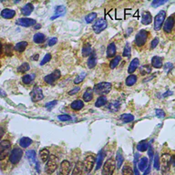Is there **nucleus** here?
I'll return each instance as SVG.
<instances>
[{
    "label": "nucleus",
    "instance_id": "338daca9",
    "mask_svg": "<svg viewBox=\"0 0 175 175\" xmlns=\"http://www.w3.org/2000/svg\"><path fill=\"white\" fill-rule=\"evenodd\" d=\"M1 48H2V44H1V42H0V49H1Z\"/></svg>",
    "mask_w": 175,
    "mask_h": 175
},
{
    "label": "nucleus",
    "instance_id": "f3484780",
    "mask_svg": "<svg viewBox=\"0 0 175 175\" xmlns=\"http://www.w3.org/2000/svg\"><path fill=\"white\" fill-rule=\"evenodd\" d=\"M140 66V60L139 58H133L132 61L130 62L129 66V68H128V72L129 73V75L131 74V73H133Z\"/></svg>",
    "mask_w": 175,
    "mask_h": 175
},
{
    "label": "nucleus",
    "instance_id": "5fc2aeb1",
    "mask_svg": "<svg viewBox=\"0 0 175 175\" xmlns=\"http://www.w3.org/2000/svg\"><path fill=\"white\" fill-rule=\"evenodd\" d=\"M156 116L158 117V118H164L165 117V112L162 110H156Z\"/></svg>",
    "mask_w": 175,
    "mask_h": 175
},
{
    "label": "nucleus",
    "instance_id": "1a4fd4ad",
    "mask_svg": "<svg viewBox=\"0 0 175 175\" xmlns=\"http://www.w3.org/2000/svg\"><path fill=\"white\" fill-rule=\"evenodd\" d=\"M95 157L93 155H88L85 160H84V162H83V168L85 169L86 172H90L91 170L93 169L94 163H95Z\"/></svg>",
    "mask_w": 175,
    "mask_h": 175
},
{
    "label": "nucleus",
    "instance_id": "6e6552de",
    "mask_svg": "<svg viewBox=\"0 0 175 175\" xmlns=\"http://www.w3.org/2000/svg\"><path fill=\"white\" fill-rule=\"evenodd\" d=\"M23 156V151L19 148H15L9 156V160L12 164H18Z\"/></svg>",
    "mask_w": 175,
    "mask_h": 175
},
{
    "label": "nucleus",
    "instance_id": "6ab92c4d",
    "mask_svg": "<svg viewBox=\"0 0 175 175\" xmlns=\"http://www.w3.org/2000/svg\"><path fill=\"white\" fill-rule=\"evenodd\" d=\"M152 22V17L150 12L146 11L142 13V18H141V23L143 25H149Z\"/></svg>",
    "mask_w": 175,
    "mask_h": 175
},
{
    "label": "nucleus",
    "instance_id": "4468645a",
    "mask_svg": "<svg viewBox=\"0 0 175 175\" xmlns=\"http://www.w3.org/2000/svg\"><path fill=\"white\" fill-rule=\"evenodd\" d=\"M173 26H174V18H173V16H171L163 23V30H164V32L167 33V34H170L172 31Z\"/></svg>",
    "mask_w": 175,
    "mask_h": 175
},
{
    "label": "nucleus",
    "instance_id": "69168bd1",
    "mask_svg": "<svg viewBox=\"0 0 175 175\" xmlns=\"http://www.w3.org/2000/svg\"><path fill=\"white\" fill-rule=\"evenodd\" d=\"M40 27H41L40 25H37V26H35V29H38V28H40Z\"/></svg>",
    "mask_w": 175,
    "mask_h": 175
},
{
    "label": "nucleus",
    "instance_id": "864d4df0",
    "mask_svg": "<svg viewBox=\"0 0 175 175\" xmlns=\"http://www.w3.org/2000/svg\"><path fill=\"white\" fill-rule=\"evenodd\" d=\"M165 3H167V1H157V0H154V1L151 3V6L153 7H158L159 6H162Z\"/></svg>",
    "mask_w": 175,
    "mask_h": 175
},
{
    "label": "nucleus",
    "instance_id": "a211bd4d",
    "mask_svg": "<svg viewBox=\"0 0 175 175\" xmlns=\"http://www.w3.org/2000/svg\"><path fill=\"white\" fill-rule=\"evenodd\" d=\"M65 13H66V7L64 6H58V7H57L56 10H55V16H53L51 18V19L53 20L57 18L62 17L65 15Z\"/></svg>",
    "mask_w": 175,
    "mask_h": 175
},
{
    "label": "nucleus",
    "instance_id": "e2e57ef3",
    "mask_svg": "<svg viewBox=\"0 0 175 175\" xmlns=\"http://www.w3.org/2000/svg\"><path fill=\"white\" fill-rule=\"evenodd\" d=\"M133 173H134V175H140V172H139V170L135 167L134 168V171H133Z\"/></svg>",
    "mask_w": 175,
    "mask_h": 175
},
{
    "label": "nucleus",
    "instance_id": "f704fd0d",
    "mask_svg": "<svg viewBox=\"0 0 175 175\" xmlns=\"http://www.w3.org/2000/svg\"><path fill=\"white\" fill-rule=\"evenodd\" d=\"M120 119L125 122V123H128V122H131L134 121V116L131 115V114H129V113H125V114H122L121 115Z\"/></svg>",
    "mask_w": 175,
    "mask_h": 175
},
{
    "label": "nucleus",
    "instance_id": "0eeeda50",
    "mask_svg": "<svg viewBox=\"0 0 175 175\" xmlns=\"http://www.w3.org/2000/svg\"><path fill=\"white\" fill-rule=\"evenodd\" d=\"M148 39V32L144 30V29H141L140 30L136 37H135V44L137 47H142L145 45L146 41Z\"/></svg>",
    "mask_w": 175,
    "mask_h": 175
},
{
    "label": "nucleus",
    "instance_id": "a878e982",
    "mask_svg": "<svg viewBox=\"0 0 175 175\" xmlns=\"http://www.w3.org/2000/svg\"><path fill=\"white\" fill-rule=\"evenodd\" d=\"M151 66L155 68H160L162 67V60L160 57H153L151 60Z\"/></svg>",
    "mask_w": 175,
    "mask_h": 175
},
{
    "label": "nucleus",
    "instance_id": "dca6fc26",
    "mask_svg": "<svg viewBox=\"0 0 175 175\" xmlns=\"http://www.w3.org/2000/svg\"><path fill=\"white\" fill-rule=\"evenodd\" d=\"M15 16H16V12H15V10H12V9L6 8V9L2 10V12H1V17L6 19H11Z\"/></svg>",
    "mask_w": 175,
    "mask_h": 175
},
{
    "label": "nucleus",
    "instance_id": "f8f14e48",
    "mask_svg": "<svg viewBox=\"0 0 175 175\" xmlns=\"http://www.w3.org/2000/svg\"><path fill=\"white\" fill-rule=\"evenodd\" d=\"M60 76H61L60 71L58 70V69H56L54 72L51 73V74L47 75L45 78H44V80H45L46 83L51 85V84H54L57 80H58V79L60 78Z\"/></svg>",
    "mask_w": 175,
    "mask_h": 175
},
{
    "label": "nucleus",
    "instance_id": "603ef678",
    "mask_svg": "<svg viewBox=\"0 0 175 175\" xmlns=\"http://www.w3.org/2000/svg\"><path fill=\"white\" fill-rule=\"evenodd\" d=\"M50 60H51V55H50V54H47L45 57H44V58L42 60V61L40 62V65H41V66H43L44 64L48 63Z\"/></svg>",
    "mask_w": 175,
    "mask_h": 175
},
{
    "label": "nucleus",
    "instance_id": "7ed1b4c3",
    "mask_svg": "<svg viewBox=\"0 0 175 175\" xmlns=\"http://www.w3.org/2000/svg\"><path fill=\"white\" fill-rule=\"evenodd\" d=\"M57 168V158L55 155L49 156L45 166V171L48 174H52Z\"/></svg>",
    "mask_w": 175,
    "mask_h": 175
},
{
    "label": "nucleus",
    "instance_id": "aec40b11",
    "mask_svg": "<svg viewBox=\"0 0 175 175\" xmlns=\"http://www.w3.org/2000/svg\"><path fill=\"white\" fill-rule=\"evenodd\" d=\"M34 10V6L31 3H27L26 5H25L22 9H21V13L24 16H29Z\"/></svg>",
    "mask_w": 175,
    "mask_h": 175
},
{
    "label": "nucleus",
    "instance_id": "4d7b16f0",
    "mask_svg": "<svg viewBox=\"0 0 175 175\" xmlns=\"http://www.w3.org/2000/svg\"><path fill=\"white\" fill-rule=\"evenodd\" d=\"M79 90H80V88L79 87H76V88H74L72 90H70L69 92H68V94L70 95V96H72V95H75L77 92H79Z\"/></svg>",
    "mask_w": 175,
    "mask_h": 175
},
{
    "label": "nucleus",
    "instance_id": "7c9ffc66",
    "mask_svg": "<svg viewBox=\"0 0 175 175\" xmlns=\"http://www.w3.org/2000/svg\"><path fill=\"white\" fill-rule=\"evenodd\" d=\"M31 143H32V140L27 137H23L19 140V145L21 148H27L28 146L31 145Z\"/></svg>",
    "mask_w": 175,
    "mask_h": 175
},
{
    "label": "nucleus",
    "instance_id": "e433bc0d",
    "mask_svg": "<svg viewBox=\"0 0 175 175\" xmlns=\"http://www.w3.org/2000/svg\"><path fill=\"white\" fill-rule=\"evenodd\" d=\"M148 148H149V144H148L147 141H145V140H142V141L139 142V144L137 146V150L139 151H141V152L146 151L148 150Z\"/></svg>",
    "mask_w": 175,
    "mask_h": 175
},
{
    "label": "nucleus",
    "instance_id": "412c9836",
    "mask_svg": "<svg viewBox=\"0 0 175 175\" xmlns=\"http://www.w3.org/2000/svg\"><path fill=\"white\" fill-rule=\"evenodd\" d=\"M70 107H71V109H72L73 110L79 111V110H80L81 109H83V107H84V102H83L81 99H77V100H75V101H73V102H72L71 105H70Z\"/></svg>",
    "mask_w": 175,
    "mask_h": 175
},
{
    "label": "nucleus",
    "instance_id": "39448f33",
    "mask_svg": "<svg viewBox=\"0 0 175 175\" xmlns=\"http://www.w3.org/2000/svg\"><path fill=\"white\" fill-rule=\"evenodd\" d=\"M165 18H166V12L162 10L160 11L154 18V29L156 31L160 30L164 21H165Z\"/></svg>",
    "mask_w": 175,
    "mask_h": 175
},
{
    "label": "nucleus",
    "instance_id": "79ce46f5",
    "mask_svg": "<svg viewBox=\"0 0 175 175\" xmlns=\"http://www.w3.org/2000/svg\"><path fill=\"white\" fill-rule=\"evenodd\" d=\"M26 157H27V159H29V160H30L32 163L36 162V151H33V150L27 151Z\"/></svg>",
    "mask_w": 175,
    "mask_h": 175
},
{
    "label": "nucleus",
    "instance_id": "bf43d9fd",
    "mask_svg": "<svg viewBox=\"0 0 175 175\" xmlns=\"http://www.w3.org/2000/svg\"><path fill=\"white\" fill-rule=\"evenodd\" d=\"M57 100H53V101H50V102H49V103H47L46 105H45V107L46 108H49V107H53L54 105H56L57 104Z\"/></svg>",
    "mask_w": 175,
    "mask_h": 175
},
{
    "label": "nucleus",
    "instance_id": "58836bf2",
    "mask_svg": "<svg viewBox=\"0 0 175 175\" xmlns=\"http://www.w3.org/2000/svg\"><path fill=\"white\" fill-rule=\"evenodd\" d=\"M35 78V75H30V74H26L25 76L22 77V82L26 85H28V84H31L33 79Z\"/></svg>",
    "mask_w": 175,
    "mask_h": 175
},
{
    "label": "nucleus",
    "instance_id": "680f3d73",
    "mask_svg": "<svg viewBox=\"0 0 175 175\" xmlns=\"http://www.w3.org/2000/svg\"><path fill=\"white\" fill-rule=\"evenodd\" d=\"M0 96H1V97H6V96H7V93H6L4 90H0Z\"/></svg>",
    "mask_w": 175,
    "mask_h": 175
},
{
    "label": "nucleus",
    "instance_id": "393cba45",
    "mask_svg": "<svg viewBox=\"0 0 175 175\" xmlns=\"http://www.w3.org/2000/svg\"><path fill=\"white\" fill-rule=\"evenodd\" d=\"M149 167V160L147 157H143L140 159V162H139V169L140 171H145L146 169H148Z\"/></svg>",
    "mask_w": 175,
    "mask_h": 175
},
{
    "label": "nucleus",
    "instance_id": "4c0bfd02",
    "mask_svg": "<svg viewBox=\"0 0 175 175\" xmlns=\"http://www.w3.org/2000/svg\"><path fill=\"white\" fill-rule=\"evenodd\" d=\"M126 85L129 86V87H131L133 86L136 82H137V77L133 74H130L127 79H126Z\"/></svg>",
    "mask_w": 175,
    "mask_h": 175
},
{
    "label": "nucleus",
    "instance_id": "f257e3e1",
    "mask_svg": "<svg viewBox=\"0 0 175 175\" xmlns=\"http://www.w3.org/2000/svg\"><path fill=\"white\" fill-rule=\"evenodd\" d=\"M111 90V84L110 82H100L95 85L93 88V91L99 95H106Z\"/></svg>",
    "mask_w": 175,
    "mask_h": 175
},
{
    "label": "nucleus",
    "instance_id": "0e129e2a",
    "mask_svg": "<svg viewBox=\"0 0 175 175\" xmlns=\"http://www.w3.org/2000/svg\"><path fill=\"white\" fill-rule=\"evenodd\" d=\"M38 54L35 55V56H33L32 57V60H38Z\"/></svg>",
    "mask_w": 175,
    "mask_h": 175
},
{
    "label": "nucleus",
    "instance_id": "ea45409f",
    "mask_svg": "<svg viewBox=\"0 0 175 175\" xmlns=\"http://www.w3.org/2000/svg\"><path fill=\"white\" fill-rule=\"evenodd\" d=\"M121 56H117V57H115L113 58V60L110 61V68L111 69L115 68L117 66L119 65V63L121 62Z\"/></svg>",
    "mask_w": 175,
    "mask_h": 175
},
{
    "label": "nucleus",
    "instance_id": "423d86ee",
    "mask_svg": "<svg viewBox=\"0 0 175 175\" xmlns=\"http://www.w3.org/2000/svg\"><path fill=\"white\" fill-rule=\"evenodd\" d=\"M10 148H11V143L9 140H5L0 142V160H3L7 157Z\"/></svg>",
    "mask_w": 175,
    "mask_h": 175
},
{
    "label": "nucleus",
    "instance_id": "cd10ccee",
    "mask_svg": "<svg viewBox=\"0 0 175 175\" xmlns=\"http://www.w3.org/2000/svg\"><path fill=\"white\" fill-rule=\"evenodd\" d=\"M124 162V158L122 156V154L121 153V151H119L116 154V160H115V163L117 166V169H120L122 166V163Z\"/></svg>",
    "mask_w": 175,
    "mask_h": 175
},
{
    "label": "nucleus",
    "instance_id": "c85d7f7f",
    "mask_svg": "<svg viewBox=\"0 0 175 175\" xmlns=\"http://www.w3.org/2000/svg\"><path fill=\"white\" fill-rule=\"evenodd\" d=\"M120 108H121V103L120 101L118 100H115V101H112L110 103L109 105V110L112 112H117L120 110Z\"/></svg>",
    "mask_w": 175,
    "mask_h": 175
},
{
    "label": "nucleus",
    "instance_id": "09e8293b",
    "mask_svg": "<svg viewBox=\"0 0 175 175\" xmlns=\"http://www.w3.org/2000/svg\"><path fill=\"white\" fill-rule=\"evenodd\" d=\"M85 77H86V73H85V72H82L80 75H79V76L74 79V83H75V84H79L80 82L83 81V79H85Z\"/></svg>",
    "mask_w": 175,
    "mask_h": 175
},
{
    "label": "nucleus",
    "instance_id": "37998d69",
    "mask_svg": "<svg viewBox=\"0 0 175 175\" xmlns=\"http://www.w3.org/2000/svg\"><path fill=\"white\" fill-rule=\"evenodd\" d=\"M29 69H30V67H29V64L28 63H23L22 65H20L18 68V71L19 73H25L26 71H28Z\"/></svg>",
    "mask_w": 175,
    "mask_h": 175
},
{
    "label": "nucleus",
    "instance_id": "20e7f679",
    "mask_svg": "<svg viewBox=\"0 0 175 175\" xmlns=\"http://www.w3.org/2000/svg\"><path fill=\"white\" fill-rule=\"evenodd\" d=\"M171 162V158L169 153H163L160 160V167L162 168V172L165 174L169 171L170 163Z\"/></svg>",
    "mask_w": 175,
    "mask_h": 175
},
{
    "label": "nucleus",
    "instance_id": "bb28decb",
    "mask_svg": "<svg viewBox=\"0 0 175 175\" xmlns=\"http://www.w3.org/2000/svg\"><path fill=\"white\" fill-rule=\"evenodd\" d=\"M39 158L41 160V162L44 163V162H47V160H49V151L48 149H43L40 151L39 152Z\"/></svg>",
    "mask_w": 175,
    "mask_h": 175
},
{
    "label": "nucleus",
    "instance_id": "473e14b6",
    "mask_svg": "<svg viewBox=\"0 0 175 175\" xmlns=\"http://www.w3.org/2000/svg\"><path fill=\"white\" fill-rule=\"evenodd\" d=\"M92 99H93V90L88 89L83 94V99L86 102H90Z\"/></svg>",
    "mask_w": 175,
    "mask_h": 175
},
{
    "label": "nucleus",
    "instance_id": "de8ad7c7",
    "mask_svg": "<svg viewBox=\"0 0 175 175\" xmlns=\"http://www.w3.org/2000/svg\"><path fill=\"white\" fill-rule=\"evenodd\" d=\"M130 53H131V48L129 46V44H126V46L124 48V50H123V57H129L130 56Z\"/></svg>",
    "mask_w": 175,
    "mask_h": 175
},
{
    "label": "nucleus",
    "instance_id": "49530a36",
    "mask_svg": "<svg viewBox=\"0 0 175 175\" xmlns=\"http://www.w3.org/2000/svg\"><path fill=\"white\" fill-rule=\"evenodd\" d=\"M97 18V14L96 13H90V15H88V16L85 18V20L87 23H91L95 20V18Z\"/></svg>",
    "mask_w": 175,
    "mask_h": 175
},
{
    "label": "nucleus",
    "instance_id": "c756f323",
    "mask_svg": "<svg viewBox=\"0 0 175 175\" xmlns=\"http://www.w3.org/2000/svg\"><path fill=\"white\" fill-rule=\"evenodd\" d=\"M81 52H82V56H83V57H89V56L91 54V52H92L90 44L86 43L85 45L83 46V48H82V51H81Z\"/></svg>",
    "mask_w": 175,
    "mask_h": 175
},
{
    "label": "nucleus",
    "instance_id": "4be33fe9",
    "mask_svg": "<svg viewBox=\"0 0 175 175\" xmlns=\"http://www.w3.org/2000/svg\"><path fill=\"white\" fill-rule=\"evenodd\" d=\"M116 55V45L115 43H110L107 47V57L111 58Z\"/></svg>",
    "mask_w": 175,
    "mask_h": 175
},
{
    "label": "nucleus",
    "instance_id": "c9c22d12",
    "mask_svg": "<svg viewBox=\"0 0 175 175\" xmlns=\"http://www.w3.org/2000/svg\"><path fill=\"white\" fill-rule=\"evenodd\" d=\"M45 39H46V36L44 35V34H42V33H37V34H35L34 37H33V40H34V42L37 43V44H41V43H43L44 41H45Z\"/></svg>",
    "mask_w": 175,
    "mask_h": 175
},
{
    "label": "nucleus",
    "instance_id": "a19ab883",
    "mask_svg": "<svg viewBox=\"0 0 175 175\" xmlns=\"http://www.w3.org/2000/svg\"><path fill=\"white\" fill-rule=\"evenodd\" d=\"M104 159V152L103 151H100L99 153L98 156V160H97V165H96V171H98L99 169H100V167L102 166V160Z\"/></svg>",
    "mask_w": 175,
    "mask_h": 175
},
{
    "label": "nucleus",
    "instance_id": "f03ea898",
    "mask_svg": "<svg viewBox=\"0 0 175 175\" xmlns=\"http://www.w3.org/2000/svg\"><path fill=\"white\" fill-rule=\"evenodd\" d=\"M116 169V163L113 158H110L109 160H106L103 167H102V175H112L114 171Z\"/></svg>",
    "mask_w": 175,
    "mask_h": 175
},
{
    "label": "nucleus",
    "instance_id": "052dcab7",
    "mask_svg": "<svg viewBox=\"0 0 175 175\" xmlns=\"http://www.w3.org/2000/svg\"><path fill=\"white\" fill-rule=\"evenodd\" d=\"M173 68V66H172V64L171 63H167L166 65H165V67H164V68H165V70L167 71L168 70V72L170 71V69H171Z\"/></svg>",
    "mask_w": 175,
    "mask_h": 175
},
{
    "label": "nucleus",
    "instance_id": "3c124183",
    "mask_svg": "<svg viewBox=\"0 0 175 175\" xmlns=\"http://www.w3.org/2000/svg\"><path fill=\"white\" fill-rule=\"evenodd\" d=\"M154 168L156 170H160V156L158 154H156L154 158Z\"/></svg>",
    "mask_w": 175,
    "mask_h": 175
},
{
    "label": "nucleus",
    "instance_id": "9d476101",
    "mask_svg": "<svg viewBox=\"0 0 175 175\" xmlns=\"http://www.w3.org/2000/svg\"><path fill=\"white\" fill-rule=\"evenodd\" d=\"M71 170V164L68 160H64L60 165V169L57 171V175H68Z\"/></svg>",
    "mask_w": 175,
    "mask_h": 175
},
{
    "label": "nucleus",
    "instance_id": "13d9d810",
    "mask_svg": "<svg viewBox=\"0 0 175 175\" xmlns=\"http://www.w3.org/2000/svg\"><path fill=\"white\" fill-rule=\"evenodd\" d=\"M57 38H52L49 41V47L54 46L55 44H57Z\"/></svg>",
    "mask_w": 175,
    "mask_h": 175
},
{
    "label": "nucleus",
    "instance_id": "b1692460",
    "mask_svg": "<svg viewBox=\"0 0 175 175\" xmlns=\"http://www.w3.org/2000/svg\"><path fill=\"white\" fill-rule=\"evenodd\" d=\"M97 64V57H96V53L94 51L91 52V54L90 55L89 60H88V67L90 68H93Z\"/></svg>",
    "mask_w": 175,
    "mask_h": 175
},
{
    "label": "nucleus",
    "instance_id": "72a5a7b5",
    "mask_svg": "<svg viewBox=\"0 0 175 175\" xmlns=\"http://www.w3.org/2000/svg\"><path fill=\"white\" fill-rule=\"evenodd\" d=\"M26 47H27V42L21 41V42H18V44H16V46L14 47V49H16L18 52H23V51H25Z\"/></svg>",
    "mask_w": 175,
    "mask_h": 175
},
{
    "label": "nucleus",
    "instance_id": "8fccbe9b",
    "mask_svg": "<svg viewBox=\"0 0 175 175\" xmlns=\"http://www.w3.org/2000/svg\"><path fill=\"white\" fill-rule=\"evenodd\" d=\"M57 119L61 121H68L71 120V117L69 115H67V114H63V115H58L57 116Z\"/></svg>",
    "mask_w": 175,
    "mask_h": 175
},
{
    "label": "nucleus",
    "instance_id": "5701e85b",
    "mask_svg": "<svg viewBox=\"0 0 175 175\" xmlns=\"http://www.w3.org/2000/svg\"><path fill=\"white\" fill-rule=\"evenodd\" d=\"M82 171H83V163L81 162H77L71 175H82Z\"/></svg>",
    "mask_w": 175,
    "mask_h": 175
},
{
    "label": "nucleus",
    "instance_id": "9b49d317",
    "mask_svg": "<svg viewBox=\"0 0 175 175\" xmlns=\"http://www.w3.org/2000/svg\"><path fill=\"white\" fill-rule=\"evenodd\" d=\"M107 26H108V23L106 22V20L102 19V18H99L93 25V30H94L95 33L99 34V33L103 31L104 29H106Z\"/></svg>",
    "mask_w": 175,
    "mask_h": 175
},
{
    "label": "nucleus",
    "instance_id": "2f4dec72",
    "mask_svg": "<svg viewBox=\"0 0 175 175\" xmlns=\"http://www.w3.org/2000/svg\"><path fill=\"white\" fill-rule=\"evenodd\" d=\"M106 104H107V98H106V96H99L97 99L96 102H95V106L97 108H100V107L104 106Z\"/></svg>",
    "mask_w": 175,
    "mask_h": 175
},
{
    "label": "nucleus",
    "instance_id": "ddd939ff",
    "mask_svg": "<svg viewBox=\"0 0 175 175\" xmlns=\"http://www.w3.org/2000/svg\"><path fill=\"white\" fill-rule=\"evenodd\" d=\"M30 96H31V99L33 101H39V100L43 99V98H44L42 90L39 87H37V86L34 87V89L32 90V91L30 93Z\"/></svg>",
    "mask_w": 175,
    "mask_h": 175
},
{
    "label": "nucleus",
    "instance_id": "2eb2a0df",
    "mask_svg": "<svg viewBox=\"0 0 175 175\" xmlns=\"http://www.w3.org/2000/svg\"><path fill=\"white\" fill-rule=\"evenodd\" d=\"M16 23L18 26H25V27H29V26H34L37 23V21L35 19H32V18H23L18 19Z\"/></svg>",
    "mask_w": 175,
    "mask_h": 175
},
{
    "label": "nucleus",
    "instance_id": "a18cd8bd",
    "mask_svg": "<svg viewBox=\"0 0 175 175\" xmlns=\"http://www.w3.org/2000/svg\"><path fill=\"white\" fill-rule=\"evenodd\" d=\"M151 72V68L149 65H144L140 68V74L145 75V74H149Z\"/></svg>",
    "mask_w": 175,
    "mask_h": 175
},
{
    "label": "nucleus",
    "instance_id": "c03bdc74",
    "mask_svg": "<svg viewBox=\"0 0 175 175\" xmlns=\"http://www.w3.org/2000/svg\"><path fill=\"white\" fill-rule=\"evenodd\" d=\"M122 175H134L133 170L129 165H126L122 168Z\"/></svg>",
    "mask_w": 175,
    "mask_h": 175
},
{
    "label": "nucleus",
    "instance_id": "6e6d98bb",
    "mask_svg": "<svg viewBox=\"0 0 175 175\" xmlns=\"http://www.w3.org/2000/svg\"><path fill=\"white\" fill-rule=\"evenodd\" d=\"M158 44H159V38H154L151 43V49H155L157 46H158Z\"/></svg>",
    "mask_w": 175,
    "mask_h": 175
}]
</instances>
